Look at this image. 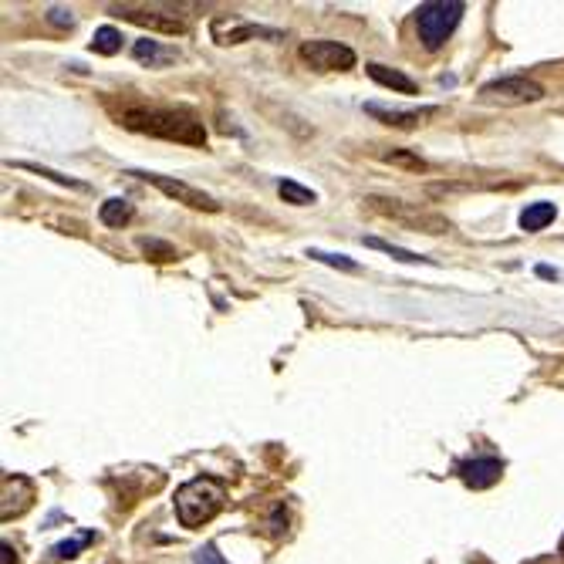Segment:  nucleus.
<instances>
[{"label":"nucleus","instance_id":"obj_1","mask_svg":"<svg viewBox=\"0 0 564 564\" xmlns=\"http://www.w3.org/2000/svg\"><path fill=\"white\" fill-rule=\"evenodd\" d=\"M125 129L146 132V136H159V139H173V142H186V146H203L207 142V129L196 115L183 112V109H169V105H146V102H132L122 105L115 112Z\"/></svg>","mask_w":564,"mask_h":564},{"label":"nucleus","instance_id":"obj_2","mask_svg":"<svg viewBox=\"0 0 564 564\" xmlns=\"http://www.w3.org/2000/svg\"><path fill=\"white\" fill-rule=\"evenodd\" d=\"M223 504H227V490L213 477H196L176 490V517L186 531H196V527L210 524L223 510Z\"/></svg>","mask_w":564,"mask_h":564},{"label":"nucleus","instance_id":"obj_3","mask_svg":"<svg viewBox=\"0 0 564 564\" xmlns=\"http://www.w3.org/2000/svg\"><path fill=\"white\" fill-rule=\"evenodd\" d=\"M463 11H467L463 0H426V4H419L416 7L419 41H423L429 51L443 48L446 38L456 31V24L463 21Z\"/></svg>","mask_w":564,"mask_h":564},{"label":"nucleus","instance_id":"obj_4","mask_svg":"<svg viewBox=\"0 0 564 564\" xmlns=\"http://www.w3.org/2000/svg\"><path fill=\"white\" fill-rule=\"evenodd\" d=\"M109 11L115 17L129 24H139V28L159 31V34H183L186 31V17L176 14V7H146V4H112Z\"/></svg>","mask_w":564,"mask_h":564},{"label":"nucleus","instance_id":"obj_5","mask_svg":"<svg viewBox=\"0 0 564 564\" xmlns=\"http://www.w3.org/2000/svg\"><path fill=\"white\" fill-rule=\"evenodd\" d=\"M369 210L382 213V217L396 220V223H406V227H416V234L423 230V234H443V230H450V223H446L440 213H429V210H416L409 207V203L402 200H386V196H369Z\"/></svg>","mask_w":564,"mask_h":564},{"label":"nucleus","instance_id":"obj_6","mask_svg":"<svg viewBox=\"0 0 564 564\" xmlns=\"http://www.w3.org/2000/svg\"><path fill=\"white\" fill-rule=\"evenodd\" d=\"M480 98L494 105H527V102H541L544 88L531 82V78H497V82L480 88Z\"/></svg>","mask_w":564,"mask_h":564},{"label":"nucleus","instance_id":"obj_7","mask_svg":"<svg viewBox=\"0 0 564 564\" xmlns=\"http://www.w3.org/2000/svg\"><path fill=\"white\" fill-rule=\"evenodd\" d=\"M301 58L318 71H348L355 68V51L342 41H304Z\"/></svg>","mask_w":564,"mask_h":564},{"label":"nucleus","instance_id":"obj_8","mask_svg":"<svg viewBox=\"0 0 564 564\" xmlns=\"http://www.w3.org/2000/svg\"><path fill=\"white\" fill-rule=\"evenodd\" d=\"M132 176H139V179H146V183L156 186L159 193H166L169 200H176V203H186V207H193V210H220V203L213 200V196H207L203 190H196V186L190 183H179V179H169V176H159V173H132Z\"/></svg>","mask_w":564,"mask_h":564},{"label":"nucleus","instance_id":"obj_9","mask_svg":"<svg viewBox=\"0 0 564 564\" xmlns=\"http://www.w3.org/2000/svg\"><path fill=\"white\" fill-rule=\"evenodd\" d=\"M210 34H213V41H217V44H244V41H254V38L277 41V38H281V31L261 28V24H247V21H240V17H234V14L213 17Z\"/></svg>","mask_w":564,"mask_h":564},{"label":"nucleus","instance_id":"obj_10","mask_svg":"<svg viewBox=\"0 0 564 564\" xmlns=\"http://www.w3.org/2000/svg\"><path fill=\"white\" fill-rule=\"evenodd\" d=\"M0 487H4V504H0V517H4V521H11V517H21L24 510L31 507L34 483L28 477H21V473H4Z\"/></svg>","mask_w":564,"mask_h":564},{"label":"nucleus","instance_id":"obj_11","mask_svg":"<svg viewBox=\"0 0 564 564\" xmlns=\"http://www.w3.org/2000/svg\"><path fill=\"white\" fill-rule=\"evenodd\" d=\"M456 473H460V480L467 483V487L487 490V487H494V483L500 480L504 463H500L497 456H477V460H463L460 467H456Z\"/></svg>","mask_w":564,"mask_h":564},{"label":"nucleus","instance_id":"obj_12","mask_svg":"<svg viewBox=\"0 0 564 564\" xmlns=\"http://www.w3.org/2000/svg\"><path fill=\"white\" fill-rule=\"evenodd\" d=\"M365 112L375 115V119H382L386 125H396V129H416V125H423L426 119L440 115V109H436V105H429V109H409V112H402V109H382V105H375V102L365 105Z\"/></svg>","mask_w":564,"mask_h":564},{"label":"nucleus","instance_id":"obj_13","mask_svg":"<svg viewBox=\"0 0 564 564\" xmlns=\"http://www.w3.org/2000/svg\"><path fill=\"white\" fill-rule=\"evenodd\" d=\"M369 75H372V82L386 85V88H392V92H402V95H416L419 92L413 78H406L402 71L389 68V65H369Z\"/></svg>","mask_w":564,"mask_h":564},{"label":"nucleus","instance_id":"obj_14","mask_svg":"<svg viewBox=\"0 0 564 564\" xmlns=\"http://www.w3.org/2000/svg\"><path fill=\"white\" fill-rule=\"evenodd\" d=\"M554 217H558V207H554V203H548V200L531 203V207L521 213V230L537 234V230H544L548 223H554Z\"/></svg>","mask_w":564,"mask_h":564},{"label":"nucleus","instance_id":"obj_15","mask_svg":"<svg viewBox=\"0 0 564 564\" xmlns=\"http://www.w3.org/2000/svg\"><path fill=\"white\" fill-rule=\"evenodd\" d=\"M132 203H125V200H105L102 203V210H98V217H102L105 227H125V223L132 220Z\"/></svg>","mask_w":564,"mask_h":564},{"label":"nucleus","instance_id":"obj_16","mask_svg":"<svg viewBox=\"0 0 564 564\" xmlns=\"http://www.w3.org/2000/svg\"><path fill=\"white\" fill-rule=\"evenodd\" d=\"M365 247L382 250V254H389L392 261H402V264H433L429 257H419V254H413V250L392 247V244H386V240H379V237H365Z\"/></svg>","mask_w":564,"mask_h":564},{"label":"nucleus","instance_id":"obj_17","mask_svg":"<svg viewBox=\"0 0 564 564\" xmlns=\"http://www.w3.org/2000/svg\"><path fill=\"white\" fill-rule=\"evenodd\" d=\"M122 31L119 28H98L95 38H92V51H98V55H119L122 51Z\"/></svg>","mask_w":564,"mask_h":564},{"label":"nucleus","instance_id":"obj_18","mask_svg":"<svg viewBox=\"0 0 564 564\" xmlns=\"http://www.w3.org/2000/svg\"><path fill=\"white\" fill-rule=\"evenodd\" d=\"M92 541H95V534H92V531L75 534V537H71V541H61V544H55V548H51V561L75 558V554L82 551V548H88V544H92Z\"/></svg>","mask_w":564,"mask_h":564},{"label":"nucleus","instance_id":"obj_19","mask_svg":"<svg viewBox=\"0 0 564 564\" xmlns=\"http://www.w3.org/2000/svg\"><path fill=\"white\" fill-rule=\"evenodd\" d=\"M277 190H281V196L288 203H294V207H311V203L318 200L315 196V190H308V186H301V183H294V179H284L281 186H277Z\"/></svg>","mask_w":564,"mask_h":564},{"label":"nucleus","instance_id":"obj_20","mask_svg":"<svg viewBox=\"0 0 564 564\" xmlns=\"http://www.w3.org/2000/svg\"><path fill=\"white\" fill-rule=\"evenodd\" d=\"M132 55H136L139 61H149V65H156V61H169L173 58V51H163L156 41H136V48H132Z\"/></svg>","mask_w":564,"mask_h":564},{"label":"nucleus","instance_id":"obj_21","mask_svg":"<svg viewBox=\"0 0 564 564\" xmlns=\"http://www.w3.org/2000/svg\"><path fill=\"white\" fill-rule=\"evenodd\" d=\"M139 247L152 254V261H176V250L163 244V240H139Z\"/></svg>","mask_w":564,"mask_h":564},{"label":"nucleus","instance_id":"obj_22","mask_svg":"<svg viewBox=\"0 0 564 564\" xmlns=\"http://www.w3.org/2000/svg\"><path fill=\"white\" fill-rule=\"evenodd\" d=\"M21 169H31V173H38V176H48V179H55V183H61V186H71V190H85V186L78 183V179H71V176H61V173H55V169L31 166V163H21Z\"/></svg>","mask_w":564,"mask_h":564},{"label":"nucleus","instance_id":"obj_23","mask_svg":"<svg viewBox=\"0 0 564 564\" xmlns=\"http://www.w3.org/2000/svg\"><path fill=\"white\" fill-rule=\"evenodd\" d=\"M308 257H315V261L331 264V267H342V271H355V261H348L345 254H325V250H308Z\"/></svg>","mask_w":564,"mask_h":564},{"label":"nucleus","instance_id":"obj_24","mask_svg":"<svg viewBox=\"0 0 564 564\" xmlns=\"http://www.w3.org/2000/svg\"><path fill=\"white\" fill-rule=\"evenodd\" d=\"M193 564H227V561L220 558V554H217V548H213V544H203V548L193 554Z\"/></svg>","mask_w":564,"mask_h":564},{"label":"nucleus","instance_id":"obj_25","mask_svg":"<svg viewBox=\"0 0 564 564\" xmlns=\"http://www.w3.org/2000/svg\"><path fill=\"white\" fill-rule=\"evenodd\" d=\"M48 21L58 24V28H71V24H75V14H71L68 7H51V11H48Z\"/></svg>","mask_w":564,"mask_h":564},{"label":"nucleus","instance_id":"obj_26","mask_svg":"<svg viewBox=\"0 0 564 564\" xmlns=\"http://www.w3.org/2000/svg\"><path fill=\"white\" fill-rule=\"evenodd\" d=\"M389 163H402V166H413V169H426V163L419 156H406V152H386Z\"/></svg>","mask_w":564,"mask_h":564},{"label":"nucleus","instance_id":"obj_27","mask_svg":"<svg viewBox=\"0 0 564 564\" xmlns=\"http://www.w3.org/2000/svg\"><path fill=\"white\" fill-rule=\"evenodd\" d=\"M284 524H288V510H284V507H274L271 531H274V534H281V531H284Z\"/></svg>","mask_w":564,"mask_h":564},{"label":"nucleus","instance_id":"obj_28","mask_svg":"<svg viewBox=\"0 0 564 564\" xmlns=\"http://www.w3.org/2000/svg\"><path fill=\"white\" fill-rule=\"evenodd\" d=\"M537 277H548V281H558V271H554V267H548V264H541V267H537Z\"/></svg>","mask_w":564,"mask_h":564},{"label":"nucleus","instance_id":"obj_29","mask_svg":"<svg viewBox=\"0 0 564 564\" xmlns=\"http://www.w3.org/2000/svg\"><path fill=\"white\" fill-rule=\"evenodd\" d=\"M0 554H4V564H14V561H17V558H14V548H11L7 541L0 544Z\"/></svg>","mask_w":564,"mask_h":564},{"label":"nucleus","instance_id":"obj_30","mask_svg":"<svg viewBox=\"0 0 564 564\" xmlns=\"http://www.w3.org/2000/svg\"><path fill=\"white\" fill-rule=\"evenodd\" d=\"M561 554H564V537H561Z\"/></svg>","mask_w":564,"mask_h":564}]
</instances>
